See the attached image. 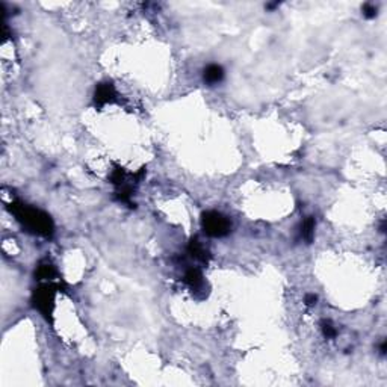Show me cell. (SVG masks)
<instances>
[{"label": "cell", "mask_w": 387, "mask_h": 387, "mask_svg": "<svg viewBox=\"0 0 387 387\" xmlns=\"http://www.w3.org/2000/svg\"><path fill=\"white\" fill-rule=\"evenodd\" d=\"M188 253L192 256L194 259L201 260V262H206V260L209 259V251L203 247V244H201L197 238H194L192 241L189 242V245H188Z\"/></svg>", "instance_id": "cell-7"}, {"label": "cell", "mask_w": 387, "mask_h": 387, "mask_svg": "<svg viewBox=\"0 0 387 387\" xmlns=\"http://www.w3.org/2000/svg\"><path fill=\"white\" fill-rule=\"evenodd\" d=\"M9 210L28 231L43 236V238H52L55 231V225L50 215H47L46 212L25 203H20V201L11 203Z\"/></svg>", "instance_id": "cell-1"}, {"label": "cell", "mask_w": 387, "mask_h": 387, "mask_svg": "<svg viewBox=\"0 0 387 387\" xmlns=\"http://www.w3.org/2000/svg\"><path fill=\"white\" fill-rule=\"evenodd\" d=\"M315 225H316V222H315V218L313 217H307L303 224H301V227H300V238L305 241L307 244H310L312 241H313V236H315Z\"/></svg>", "instance_id": "cell-9"}, {"label": "cell", "mask_w": 387, "mask_h": 387, "mask_svg": "<svg viewBox=\"0 0 387 387\" xmlns=\"http://www.w3.org/2000/svg\"><path fill=\"white\" fill-rule=\"evenodd\" d=\"M35 277H36L38 281H53L57 277V271H56L53 263H50L49 260H43L36 266Z\"/></svg>", "instance_id": "cell-5"}, {"label": "cell", "mask_w": 387, "mask_h": 387, "mask_svg": "<svg viewBox=\"0 0 387 387\" xmlns=\"http://www.w3.org/2000/svg\"><path fill=\"white\" fill-rule=\"evenodd\" d=\"M321 330H322V334H324L327 339H333V337H336V334H337L336 327L333 325L330 321H327V319H324V321L321 322Z\"/></svg>", "instance_id": "cell-10"}, {"label": "cell", "mask_w": 387, "mask_h": 387, "mask_svg": "<svg viewBox=\"0 0 387 387\" xmlns=\"http://www.w3.org/2000/svg\"><path fill=\"white\" fill-rule=\"evenodd\" d=\"M59 289V284L47 281L33 291L32 304L33 307L49 321L53 322V310H55V295Z\"/></svg>", "instance_id": "cell-2"}, {"label": "cell", "mask_w": 387, "mask_h": 387, "mask_svg": "<svg viewBox=\"0 0 387 387\" xmlns=\"http://www.w3.org/2000/svg\"><path fill=\"white\" fill-rule=\"evenodd\" d=\"M201 227L204 233L210 238H222L227 236L231 230L230 220L217 210H207L201 215Z\"/></svg>", "instance_id": "cell-3"}, {"label": "cell", "mask_w": 387, "mask_h": 387, "mask_svg": "<svg viewBox=\"0 0 387 387\" xmlns=\"http://www.w3.org/2000/svg\"><path fill=\"white\" fill-rule=\"evenodd\" d=\"M380 351H381V354H386V351H387V342H386V340H383V343H381V346H380Z\"/></svg>", "instance_id": "cell-13"}, {"label": "cell", "mask_w": 387, "mask_h": 387, "mask_svg": "<svg viewBox=\"0 0 387 387\" xmlns=\"http://www.w3.org/2000/svg\"><path fill=\"white\" fill-rule=\"evenodd\" d=\"M222 78H224V70H222L221 65H217V64H210L204 68L203 71V79L204 82L209 83V85H215V83L221 82Z\"/></svg>", "instance_id": "cell-6"}, {"label": "cell", "mask_w": 387, "mask_h": 387, "mask_svg": "<svg viewBox=\"0 0 387 387\" xmlns=\"http://www.w3.org/2000/svg\"><path fill=\"white\" fill-rule=\"evenodd\" d=\"M316 301H318V297H316L315 294H307V295H305V298H304L305 305L312 307V305L316 304Z\"/></svg>", "instance_id": "cell-12"}, {"label": "cell", "mask_w": 387, "mask_h": 387, "mask_svg": "<svg viewBox=\"0 0 387 387\" xmlns=\"http://www.w3.org/2000/svg\"><path fill=\"white\" fill-rule=\"evenodd\" d=\"M117 91L115 86L111 82H102L95 86L94 92V105L95 108H102L108 103H115L117 102Z\"/></svg>", "instance_id": "cell-4"}, {"label": "cell", "mask_w": 387, "mask_h": 387, "mask_svg": "<svg viewBox=\"0 0 387 387\" xmlns=\"http://www.w3.org/2000/svg\"><path fill=\"white\" fill-rule=\"evenodd\" d=\"M361 11H363V15H364L366 18H375V17H377V6L372 5V3L363 5Z\"/></svg>", "instance_id": "cell-11"}, {"label": "cell", "mask_w": 387, "mask_h": 387, "mask_svg": "<svg viewBox=\"0 0 387 387\" xmlns=\"http://www.w3.org/2000/svg\"><path fill=\"white\" fill-rule=\"evenodd\" d=\"M185 283L192 289V291H198L203 287V274L200 269L197 268H191L186 271L185 274Z\"/></svg>", "instance_id": "cell-8"}]
</instances>
